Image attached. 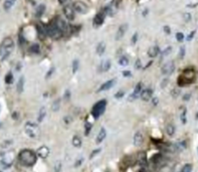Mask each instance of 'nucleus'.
<instances>
[{"label": "nucleus", "instance_id": "obj_1", "mask_svg": "<svg viewBox=\"0 0 198 172\" xmlns=\"http://www.w3.org/2000/svg\"><path fill=\"white\" fill-rule=\"evenodd\" d=\"M18 159H19V162L23 166L30 167V166L34 165V163L36 162L37 156L32 150L24 149V150L20 151L19 155H18Z\"/></svg>", "mask_w": 198, "mask_h": 172}, {"label": "nucleus", "instance_id": "obj_2", "mask_svg": "<svg viewBox=\"0 0 198 172\" xmlns=\"http://www.w3.org/2000/svg\"><path fill=\"white\" fill-rule=\"evenodd\" d=\"M13 46H14V42L13 40H12V38H10V37L4 38V40L2 41L1 47H0V57H1V60H5L11 54L12 49H13Z\"/></svg>", "mask_w": 198, "mask_h": 172}, {"label": "nucleus", "instance_id": "obj_3", "mask_svg": "<svg viewBox=\"0 0 198 172\" xmlns=\"http://www.w3.org/2000/svg\"><path fill=\"white\" fill-rule=\"evenodd\" d=\"M195 79V72L192 69H186L183 70L182 75L178 78V85L180 87H183V86L187 84H191Z\"/></svg>", "mask_w": 198, "mask_h": 172}, {"label": "nucleus", "instance_id": "obj_4", "mask_svg": "<svg viewBox=\"0 0 198 172\" xmlns=\"http://www.w3.org/2000/svg\"><path fill=\"white\" fill-rule=\"evenodd\" d=\"M24 130L27 136H29L32 139H37L40 135L39 126L34 122H27L24 126Z\"/></svg>", "mask_w": 198, "mask_h": 172}, {"label": "nucleus", "instance_id": "obj_5", "mask_svg": "<svg viewBox=\"0 0 198 172\" xmlns=\"http://www.w3.org/2000/svg\"><path fill=\"white\" fill-rule=\"evenodd\" d=\"M107 107V101L106 100H101L99 101L98 103H96L94 105V107L92 108V116L95 119H98L100 116H102L104 114Z\"/></svg>", "mask_w": 198, "mask_h": 172}, {"label": "nucleus", "instance_id": "obj_6", "mask_svg": "<svg viewBox=\"0 0 198 172\" xmlns=\"http://www.w3.org/2000/svg\"><path fill=\"white\" fill-rule=\"evenodd\" d=\"M45 30H46V35H49V37H51L53 39H59L62 36V31L57 28L54 22H51L47 25L45 27Z\"/></svg>", "mask_w": 198, "mask_h": 172}, {"label": "nucleus", "instance_id": "obj_7", "mask_svg": "<svg viewBox=\"0 0 198 172\" xmlns=\"http://www.w3.org/2000/svg\"><path fill=\"white\" fill-rule=\"evenodd\" d=\"M14 159H15L14 151H7V152H5L3 155H2L1 162H2L3 165L8 167V166H10L12 163L14 162Z\"/></svg>", "mask_w": 198, "mask_h": 172}, {"label": "nucleus", "instance_id": "obj_8", "mask_svg": "<svg viewBox=\"0 0 198 172\" xmlns=\"http://www.w3.org/2000/svg\"><path fill=\"white\" fill-rule=\"evenodd\" d=\"M54 23L57 25V28L62 31V33L70 31V25L67 24V22L65 21V20H63L62 18H60V17H57V18L55 19Z\"/></svg>", "mask_w": 198, "mask_h": 172}, {"label": "nucleus", "instance_id": "obj_9", "mask_svg": "<svg viewBox=\"0 0 198 172\" xmlns=\"http://www.w3.org/2000/svg\"><path fill=\"white\" fill-rule=\"evenodd\" d=\"M73 9L82 14H86L88 11V5L82 1H75V3H73Z\"/></svg>", "mask_w": 198, "mask_h": 172}, {"label": "nucleus", "instance_id": "obj_10", "mask_svg": "<svg viewBox=\"0 0 198 172\" xmlns=\"http://www.w3.org/2000/svg\"><path fill=\"white\" fill-rule=\"evenodd\" d=\"M175 70V65H174V62H166L163 67H162V69H161V72H162V74L163 75H171L172 73H173Z\"/></svg>", "mask_w": 198, "mask_h": 172}, {"label": "nucleus", "instance_id": "obj_11", "mask_svg": "<svg viewBox=\"0 0 198 172\" xmlns=\"http://www.w3.org/2000/svg\"><path fill=\"white\" fill-rule=\"evenodd\" d=\"M105 17H106V13H105V11H101V12H99V13L96 15V17L94 18V22H93V24H94V26L95 27H100L102 24H103V22H104V20H105Z\"/></svg>", "mask_w": 198, "mask_h": 172}, {"label": "nucleus", "instance_id": "obj_12", "mask_svg": "<svg viewBox=\"0 0 198 172\" xmlns=\"http://www.w3.org/2000/svg\"><path fill=\"white\" fill-rule=\"evenodd\" d=\"M49 152H50L49 148L47 147V146H41V147H39L38 150L36 151V156H38V157L42 159H45L49 157Z\"/></svg>", "mask_w": 198, "mask_h": 172}, {"label": "nucleus", "instance_id": "obj_13", "mask_svg": "<svg viewBox=\"0 0 198 172\" xmlns=\"http://www.w3.org/2000/svg\"><path fill=\"white\" fill-rule=\"evenodd\" d=\"M143 141H144L143 133L140 132V131L136 132V134H135V135H134V138H133V143H134V145H135L136 147H139V146H141V145H142Z\"/></svg>", "mask_w": 198, "mask_h": 172}, {"label": "nucleus", "instance_id": "obj_14", "mask_svg": "<svg viewBox=\"0 0 198 172\" xmlns=\"http://www.w3.org/2000/svg\"><path fill=\"white\" fill-rule=\"evenodd\" d=\"M63 12H65V16L68 20H73L75 19V9L70 5H67L63 8Z\"/></svg>", "mask_w": 198, "mask_h": 172}, {"label": "nucleus", "instance_id": "obj_15", "mask_svg": "<svg viewBox=\"0 0 198 172\" xmlns=\"http://www.w3.org/2000/svg\"><path fill=\"white\" fill-rule=\"evenodd\" d=\"M152 96H153V91H152L151 89H145V90H142V92L140 94V97L143 101L151 100Z\"/></svg>", "mask_w": 198, "mask_h": 172}, {"label": "nucleus", "instance_id": "obj_16", "mask_svg": "<svg viewBox=\"0 0 198 172\" xmlns=\"http://www.w3.org/2000/svg\"><path fill=\"white\" fill-rule=\"evenodd\" d=\"M141 92H142V85L140 84V83H139V84H137V86L135 87V90H134L133 94L129 96V100H130V101L136 100V99L138 98L139 96H140Z\"/></svg>", "mask_w": 198, "mask_h": 172}, {"label": "nucleus", "instance_id": "obj_17", "mask_svg": "<svg viewBox=\"0 0 198 172\" xmlns=\"http://www.w3.org/2000/svg\"><path fill=\"white\" fill-rule=\"evenodd\" d=\"M127 29H128V24H122L121 26L119 27L118 31H117V33H116V39L120 40L122 37H124Z\"/></svg>", "mask_w": 198, "mask_h": 172}, {"label": "nucleus", "instance_id": "obj_18", "mask_svg": "<svg viewBox=\"0 0 198 172\" xmlns=\"http://www.w3.org/2000/svg\"><path fill=\"white\" fill-rule=\"evenodd\" d=\"M115 82H116V80H110V81H108V82H106V83H104L103 85L101 86L100 88H99V92H104V91H108V90H110V89L113 87L114 85H115Z\"/></svg>", "mask_w": 198, "mask_h": 172}, {"label": "nucleus", "instance_id": "obj_19", "mask_svg": "<svg viewBox=\"0 0 198 172\" xmlns=\"http://www.w3.org/2000/svg\"><path fill=\"white\" fill-rule=\"evenodd\" d=\"M110 67H111V60H103L100 65V72L102 73L108 72V70H110Z\"/></svg>", "mask_w": 198, "mask_h": 172}, {"label": "nucleus", "instance_id": "obj_20", "mask_svg": "<svg viewBox=\"0 0 198 172\" xmlns=\"http://www.w3.org/2000/svg\"><path fill=\"white\" fill-rule=\"evenodd\" d=\"M107 137V131L105 128H102L100 130V132H99L98 136H97V140H96V142H97L98 144H100L103 142L104 140L106 139Z\"/></svg>", "mask_w": 198, "mask_h": 172}, {"label": "nucleus", "instance_id": "obj_21", "mask_svg": "<svg viewBox=\"0 0 198 172\" xmlns=\"http://www.w3.org/2000/svg\"><path fill=\"white\" fill-rule=\"evenodd\" d=\"M159 52H160V49L157 45H153V46H151L148 49V55L150 57H156L157 55L159 54Z\"/></svg>", "mask_w": 198, "mask_h": 172}, {"label": "nucleus", "instance_id": "obj_22", "mask_svg": "<svg viewBox=\"0 0 198 172\" xmlns=\"http://www.w3.org/2000/svg\"><path fill=\"white\" fill-rule=\"evenodd\" d=\"M138 162L142 166H144L147 163V155L145 152L138 153Z\"/></svg>", "mask_w": 198, "mask_h": 172}, {"label": "nucleus", "instance_id": "obj_23", "mask_svg": "<svg viewBox=\"0 0 198 172\" xmlns=\"http://www.w3.org/2000/svg\"><path fill=\"white\" fill-rule=\"evenodd\" d=\"M72 142H73V145L77 148H80L81 146H82V139H81L80 136H78V135L73 136Z\"/></svg>", "mask_w": 198, "mask_h": 172}, {"label": "nucleus", "instance_id": "obj_24", "mask_svg": "<svg viewBox=\"0 0 198 172\" xmlns=\"http://www.w3.org/2000/svg\"><path fill=\"white\" fill-rule=\"evenodd\" d=\"M105 50H106V44L102 41L98 44V46H97V54L99 55H102L104 52H105Z\"/></svg>", "mask_w": 198, "mask_h": 172}, {"label": "nucleus", "instance_id": "obj_25", "mask_svg": "<svg viewBox=\"0 0 198 172\" xmlns=\"http://www.w3.org/2000/svg\"><path fill=\"white\" fill-rule=\"evenodd\" d=\"M37 28V33H38L40 38H44V37L46 35V30H45L44 26H40V25H37L36 26Z\"/></svg>", "mask_w": 198, "mask_h": 172}, {"label": "nucleus", "instance_id": "obj_26", "mask_svg": "<svg viewBox=\"0 0 198 172\" xmlns=\"http://www.w3.org/2000/svg\"><path fill=\"white\" fill-rule=\"evenodd\" d=\"M29 52H31V54H39V52H40L39 44H33L31 45V46L29 47Z\"/></svg>", "mask_w": 198, "mask_h": 172}, {"label": "nucleus", "instance_id": "obj_27", "mask_svg": "<svg viewBox=\"0 0 198 172\" xmlns=\"http://www.w3.org/2000/svg\"><path fill=\"white\" fill-rule=\"evenodd\" d=\"M23 87H24V78L21 77L18 81V84H17V91H18V93L23 92Z\"/></svg>", "mask_w": 198, "mask_h": 172}, {"label": "nucleus", "instance_id": "obj_28", "mask_svg": "<svg viewBox=\"0 0 198 172\" xmlns=\"http://www.w3.org/2000/svg\"><path fill=\"white\" fill-rule=\"evenodd\" d=\"M44 11H45V5L44 4H40L39 6H37V8H36V16L40 17L42 14H44Z\"/></svg>", "mask_w": 198, "mask_h": 172}, {"label": "nucleus", "instance_id": "obj_29", "mask_svg": "<svg viewBox=\"0 0 198 172\" xmlns=\"http://www.w3.org/2000/svg\"><path fill=\"white\" fill-rule=\"evenodd\" d=\"M59 108H60V99H57V100H55L54 102L52 103L51 109H52V111L57 112V111L59 110Z\"/></svg>", "mask_w": 198, "mask_h": 172}, {"label": "nucleus", "instance_id": "obj_30", "mask_svg": "<svg viewBox=\"0 0 198 172\" xmlns=\"http://www.w3.org/2000/svg\"><path fill=\"white\" fill-rule=\"evenodd\" d=\"M166 133L168 134L169 136H173L174 133H175V127H174V125H172V124H169V125H167V127H166Z\"/></svg>", "mask_w": 198, "mask_h": 172}, {"label": "nucleus", "instance_id": "obj_31", "mask_svg": "<svg viewBox=\"0 0 198 172\" xmlns=\"http://www.w3.org/2000/svg\"><path fill=\"white\" fill-rule=\"evenodd\" d=\"M45 115H46V110H45V108L44 107H42L41 109L39 110V115H38V122L40 123L41 122L42 120L44 119V117H45Z\"/></svg>", "mask_w": 198, "mask_h": 172}, {"label": "nucleus", "instance_id": "obj_32", "mask_svg": "<svg viewBox=\"0 0 198 172\" xmlns=\"http://www.w3.org/2000/svg\"><path fill=\"white\" fill-rule=\"evenodd\" d=\"M119 65H122V67H126V65H129V60L127 57H122L120 60H119Z\"/></svg>", "mask_w": 198, "mask_h": 172}, {"label": "nucleus", "instance_id": "obj_33", "mask_svg": "<svg viewBox=\"0 0 198 172\" xmlns=\"http://www.w3.org/2000/svg\"><path fill=\"white\" fill-rule=\"evenodd\" d=\"M15 1H16V0H6V1H5V3H4V8L6 10L10 9L12 6H13V4L15 3Z\"/></svg>", "mask_w": 198, "mask_h": 172}, {"label": "nucleus", "instance_id": "obj_34", "mask_svg": "<svg viewBox=\"0 0 198 172\" xmlns=\"http://www.w3.org/2000/svg\"><path fill=\"white\" fill-rule=\"evenodd\" d=\"M12 82H13V75H12V73H8L5 77V83L7 85H10L12 84Z\"/></svg>", "mask_w": 198, "mask_h": 172}, {"label": "nucleus", "instance_id": "obj_35", "mask_svg": "<svg viewBox=\"0 0 198 172\" xmlns=\"http://www.w3.org/2000/svg\"><path fill=\"white\" fill-rule=\"evenodd\" d=\"M92 128H93V125H92V123H88V122H86L85 123V134H86V136H88V134H90V132H91V130H92Z\"/></svg>", "mask_w": 198, "mask_h": 172}, {"label": "nucleus", "instance_id": "obj_36", "mask_svg": "<svg viewBox=\"0 0 198 172\" xmlns=\"http://www.w3.org/2000/svg\"><path fill=\"white\" fill-rule=\"evenodd\" d=\"M191 171H192V165L191 164H185L179 172H191Z\"/></svg>", "mask_w": 198, "mask_h": 172}, {"label": "nucleus", "instance_id": "obj_37", "mask_svg": "<svg viewBox=\"0 0 198 172\" xmlns=\"http://www.w3.org/2000/svg\"><path fill=\"white\" fill-rule=\"evenodd\" d=\"M78 65H80V62L78 60H75L73 62V74H75L78 70Z\"/></svg>", "mask_w": 198, "mask_h": 172}, {"label": "nucleus", "instance_id": "obj_38", "mask_svg": "<svg viewBox=\"0 0 198 172\" xmlns=\"http://www.w3.org/2000/svg\"><path fill=\"white\" fill-rule=\"evenodd\" d=\"M172 168L171 166H169L167 163H165L164 165L161 166V172H172Z\"/></svg>", "mask_w": 198, "mask_h": 172}, {"label": "nucleus", "instance_id": "obj_39", "mask_svg": "<svg viewBox=\"0 0 198 172\" xmlns=\"http://www.w3.org/2000/svg\"><path fill=\"white\" fill-rule=\"evenodd\" d=\"M171 50H172V47L171 46L166 47V49H164V52H162V57H166V55H168L170 52H171Z\"/></svg>", "mask_w": 198, "mask_h": 172}, {"label": "nucleus", "instance_id": "obj_40", "mask_svg": "<svg viewBox=\"0 0 198 172\" xmlns=\"http://www.w3.org/2000/svg\"><path fill=\"white\" fill-rule=\"evenodd\" d=\"M124 95H125V92L124 91H119L118 93L115 94V98L116 99H121L124 97Z\"/></svg>", "mask_w": 198, "mask_h": 172}, {"label": "nucleus", "instance_id": "obj_41", "mask_svg": "<svg viewBox=\"0 0 198 172\" xmlns=\"http://www.w3.org/2000/svg\"><path fill=\"white\" fill-rule=\"evenodd\" d=\"M176 38L178 41H182L184 39V34L182 32H177L176 33Z\"/></svg>", "mask_w": 198, "mask_h": 172}, {"label": "nucleus", "instance_id": "obj_42", "mask_svg": "<svg viewBox=\"0 0 198 172\" xmlns=\"http://www.w3.org/2000/svg\"><path fill=\"white\" fill-rule=\"evenodd\" d=\"M179 94H180V91L176 90V89H174V90L171 92V95H172V97L173 98H177L179 96Z\"/></svg>", "mask_w": 198, "mask_h": 172}, {"label": "nucleus", "instance_id": "obj_43", "mask_svg": "<svg viewBox=\"0 0 198 172\" xmlns=\"http://www.w3.org/2000/svg\"><path fill=\"white\" fill-rule=\"evenodd\" d=\"M60 168H62V164H60V162H57L55 163V165H54V171L55 172H59L60 171Z\"/></svg>", "mask_w": 198, "mask_h": 172}, {"label": "nucleus", "instance_id": "obj_44", "mask_svg": "<svg viewBox=\"0 0 198 172\" xmlns=\"http://www.w3.org/2000/svg\"><path fill=\"white\" fill-rule=\"evenodd\" d=\"M135 69H136V70L141 69V60H136V64H135Z\"/></svg>", "mask_w": 198, "mask_h": 172}, {"label": "nucleus", "instance_id": "obj_45", "mask_svg": "<svg viewBox=\"0 0 198 172\" xmlns=\"http://www.w3.org/2000/svg\"><path fill=\"white\" fill-rule=\"evenodd\" d=\"M184 54H185V49L184 47H181V49H180V52H179L180 59H182V57H184Z\"/></svg>", "mask_w": 198, "mask_h": 172}, {"label": "nucleus", "instance_id": "obj_46", "mask_svg": "<svg viewBox=\"0 0 198 172\" xmlns=\"http://www.w3.org/2000/svg\"><path fill=\"white\" fill-rule=\"evenodd\" d=\"M70 92L68 90H67L65 93V100H70Z\"/></svg>", "mask_w": 198, "mask_h": 172}, {"label": "nucleus", "instance_id": "obj_47", "mask_svg": "<svg viewBox=\"0 0 198 172\" xmlns=\"http://www.w3.org/2000/svg\"><path fill=\"white\" fill-rule=\"evenodd\" d=\"M123 75H124V77L129 78V77H132V74H131V72H129V70H124Z\"/></svg>", "mask_w": 198, "mask_h": 172}, {"label": "nucleus", "instance_id": "obj_48", "mask_svg": "<svg viewBox=\"0 0 198 172\" xmlns=\"http://www.w3.org/2000/svg\"><path fill=\"white\" fill-rule=\"evenodd\" d=\"M53 70H54V67H51V69H50V70H49V73H47V74H46V77H45V78H46V79H49L50 75H51L53 74Z\"/></svg>", "mask_w": 198, "mask_h": 172}, {"label": "nucleus", "instance_id": "obj_49", "mask_svg": "<svg viewBox=\"0 0 198 172\" xmlns=\"http://www.w3.org/2000/svg\"><path fill=\"white\" fill-rule=\"evenodd\" d=\"M137 39H138V33H135L134 34V36H133V38H132V44H135L137 42Z\"/></svg>", "mask_w": 198, "mask_h": 172}, {"label": "nucleus", "instance_id": "obj_50", "mask_svg": "<svg viewBox=\"0 0 198 172\" xmlns=\"http://www.w3.org/2000/svg\"><path fill=\"white\" fill-rule=\"evenodd\" d=\"M100 151H101V149H97V150L93 151V153H92V154H91L90 158H93V157H94V156H96V154H97V153H100Z\"/></svg>", "mask_w": 198, "mask_h": 172}, {"label": "nucleus", "instance_id": "obj_51", "mask_svg": "<svg viewBox=\"0 0 198 172\" xmlns=\"http://www.w3.org/2000/svg\"><path fill=\"white\" fill-rule=\"evenodd\" d=\"M194 34H195V31H192L191 33H190V34L188 35V37H187V40H191V39H192V37L194 36Z\"/></svg>", "mask_w": 198, "mask_h": 172}, {"label": "nucleus", "instance_id": "obj_52", "mask_svg": "<svg viewBox=\"0 0 198 172\" xmlns=\"http://www.w3.org/2000/svg\"><path fill=\"white\" fill-rule=\"evenodd\" d=\"M167 83H168V80H164V81H162V85H161V87L162 88H165L167 86Z\"/></svg>", "mask_w": 198, "mask_h": 172}, {"label": "nucleus", "instance_id": "obj_53", "mask_svg": "<svg viewBox=\"0 0 198 172\" xmlns=\"http://www.w3.org/2000/svg\"><path fill=\"white\" fill-rule=\"evenodd\" d=\"M164 30H165V32L166 33H170V28H169V26H164Z\"/></svg>", "mask_w": 198, "mask_h": 172}, {"label": "nucleus", "instance_id": "obj_54", "mask_svg": "<svg viewBox=\"0 0 198 172\" xmlns=\"http://www.w3.org/2000/svg\"><path fill=\"white\" fill-rule=\"evenodd\" d=\"M82 161H83V159H80V160L77 162V164H75V166H80L81 164H82Z\"/></svg>", "mask_w": 198, "mask_h": 172}, {"label": "nucleus", "instance_id": "obj_55", "mask_svg": "<svg viewBox=\"0 0 198 172\" xmlns=\"http://www.w3.org/2000/svg\"><path fill=\"white\" fill-rule=\"evenodd\" d=\"M153 104H154V105H157V104H158V99H157V98H154Z\"/></svg>", "mask_w": 198, "mask_h": 172}, {"label": "nucleus", "instance_id": "obj_56", "mask_svg": "<svg viewBox=\"0 0 198 172\" xmlns=\"http://www.w3.org/2000/svg\"><path fill=\"white\" fill-rule=\"evenodd\" d=\"M189 98H190V95H185V96H184V100H185V101H188V100H189Z\"/></svg>", "mask_w": 198, "mask_h": 172}, {"label": "nucleus", "instance_id": "obj_57", "mask_svg": "<svg viewBox=\"0 0 198 172\" xmlns=\"http://www.w3.org/2000/svg\"><path fill=\"white\" fill-rule=\"evenodd\" d=\"M58 1H59V3H62V4H63L65 3V1H67V0H58Z\"/></svg>", "mask_w": 198, "mask_h": 172}]
</instances>
